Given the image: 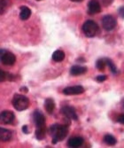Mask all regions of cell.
Segmentation results:
<instances>
[{
    "mask_svg": "<svg viewBox=\"0 0 124 148\" xmlns=\"http://www.w3.org/2000/svg\"><path fill=\"white\" fill-rule=\"evenodd\" d=\"M104 142L108 145H114L117 143V140L112 135H106L104 137Z\"/></svg>",
    "mask_w": 124,
    "mask_h": 148,
    "instance_id": "d6986e66",
    "label": "cell"
},
{
    "mask_svg": "<svg viewBox=\"0 0 124 148\" xmlns=\"http://www.w3.org/2000/svg\"><path fill=\"white\" fill-rule=\"evenodd\" d=\"M87 72V68L86 66H73L70 69V74L74 76L80 75L82 74H85Z\"/></svg>",
    "mask_w": 124,
    "mask_h": 148,
    "instance_id": "7c38bea8",
    "label": "cell"
},
{
    "mask_svg": "<svg viewBox=\"0 0 124 148\" xmlns=\"http://www.w3.org/2000/svg\"><path fill=\"white\" fill-rule=\"evenodd\" d=\"M12 106L17 111H23L29 108L30 105L29 99H27L26 96L21 95V94H15L14 97L12 99Z\"/></svg>",
    "mask_w": 124,
    "mask_h": 148,
    "instance_id": "7a4b0ae2",
    "label": "cell"
},
{
    "mask_svg": "<svg viewBox=\"0 0 124 148\" xmlns=\"http://www.w3.org/2000/svg\"><path fill=\"white\" fill-rule=\"evenodd\" d=\"M70 1H72V2H82V1H84V0H70Z\"/></svg>",
    "mask_w": 124,
    "mask_h": 148,
    "instance_id": "83f0119b",
    "label": "cell"
},
{
    "mask_svg": "<svg viewBox=\"0 0 124 148\" xmlns=\"http://www.w3.org/2000/svg\"><path fill=\"white\" fill-rule=\"evenodd\" d=\"M61 113L69 120H77L78 116L76 114L75 109L73 106H65L61 108Z\"/></svg>",
    "mask_w": 124,
    "mask_h": 148,
    "instance_id": "52a82bcc",
    "label": "cell"
},
{
    "mask_svg": "<svg viewBox=\"0 0 124 148\" xmlns=\"http://www.w3.org/2000/svg\"><path fill=\"white\" fill-rule=\"evenodd\" d=\"M31 15V10L27 6H21V12H20V18L22 21L27 20Z\"/></svg>",
    "mask_w": 124,
    "mask_h": 148,
    "instance_id": "9a60e30c",
    "label": "cell"
},
{
    "mask_svg": "<svg viewBox=\"0 0 124 148\" xmlns=\"http://www.w3.org/2000/svg\"><path fill=\"white\" fill-rule=\"evenodd\" d=\"M107 79V76L105 75H99L96 77V81H98L99 83H102L104 82V81H106Z\"/></svg>",
    "mask_w": 124,
    "mask_h": 148,
    "instance_id": "7402d4cb",
    "label": "cell"
},
{
    "mask_svg": "<svg viewBox=\"0 0 124 148\" xmlns=\"http://www.w3.org/2000/svg\"><path fill=\"white\" fill-rule=\"evenodd\" d=\"M15 115L12 111L5 110L1 113V122L4 124H11L14 122Z\"/></svg>",
    "mask_w": 124,
    "mask_h": 148,
    "instance_id": "9c48e42d",
    "label": "cell"
},
{
    "mask_svg": "<svg viewBox=\"0 0 124 148\" xmlns=\"http://www.w3.org/2000/svg\"><path fill=\"white\" fill-rule=\"evenodd\" d=\"M118 13H119V16L122 19H124V6H121L119 8L118 10Z\"/></svg>",
    "mask_w": 124,
    "mask_h": 148,
    "instance_id": "cb8c5ba5",
    "label": "cell"
},
{
    "mask_svg": "<svg viewBox=\"0 0 124 148\" xmlns=\"http://www.w3.org/2000/svg\"><path fill=\"white\" fill-rule=\"evenodd\" d=\"M106 66H107L106 59H99L96 61V68L100 71H104Z\"/></svg>",
    "mask_w": 124,
    "mask_h": 148,
    "instance_id": "ac0fdd59",
    "label": "cell"
},
{
    "mask_svg": "<svg viewBox=\"0 0 124 148\" xmlns=\"http://www.w3.org/2000/svg\"><path fill=\"white\" fill-rule=\"evenodd\" d=\"M106 61H107V66L110 68V69H111L112 73L116 74L117 73V68H116V66L114 64V62L109 59H106Z\"/></svg>",
    "mask_w": 124,
    "mask_h": 148,
    "instance_id": "44dd1931",
    "label": "cell"
},
{
    "mask_svg": "<svg viewBox=\"0 0 124 148\" xmlns=\"http://www.w3.org/2000/svg\"><path fill=\"white\" fill-rule=\"evenodd\" d=\"M50 135L52 138V144H57L60 141H62L67 135L68 129L67 126L63 124H52L50 129Z\"/></svg>",
    "mask_w": 124,
    "mask_h": 148,
    "instance_id": "6da1fadb",
    "label": "cell"
},
{
    "mask_svg": "<svg viewBox=\"0 0 124 148\" xmlns=\"http://www.w3.org/2000/svg\"><path fill=\"white\" fill-rule=\"evenodd\" d=\"M1 61L4 65L12 66V65L15 64L16 57L13 53H12L8 51L2 50L1 51Z\"/></svg>",
    "mask_w": 124,
    "mask_h": 148,
    "instance_id": "277c9868",
    "label": "cell"
},
{
    "mask_svg": "<svg viewBox=\"0 0 124 148\" xmlns=\"http://www.w3.org/2000/svg\"><path fill=\"white\" fill-rule=\"evenodd\" d=\"M65 59V52L63 51H55L52 54V60L56 62H61Z\"/></svg>",
    "mask_w": 124,
    "mask_h": 148,
    "instance_id": "e0dca14e",
    "label": "cell"
},
{
    "mask_svg": "<svg viewBox=\"0 0 124 148\" xmlns=\"http://www.w3.org/2000/svg\"><path fill=\"white\" fill-rule=\"evenodd\" d=\"M84 92V88L81 85L66 87L63 90V93L65 95H79Z\"/></svg>",
    "mask_w": 124,
    "mask_h": 148,
    "instance_id": "ba28073f",
    "label": "cell"
},
{
    "mask_svg": "<svg viewBox=\"0 0 124 148\" xmlns=\"http://www.w3.org/2000/svg\"><path fill=\"white\" fill-rule=\"evenodd\" d=\"M10 5V0H1V10L3 11L4 6H8Z\"/></svg>",
    "mask_w": 124,
    "mask_h": 148,
    "instance_id": "603a6c76",
    "label": "cell"
},
{
    "mask_svg": "<svg viewBox=\"0 0 124 148\" xmlns=\"http://www.w3.org/2000/svg\"><path fill=\"white\" fill-rule=\"evenodd\" d=\"M0 138L3 142L9 141L12 138V131L7 129L1 128V130H0Z\"/></svg>",
    "mask_w": 124,
    "mask_h": 148,
    "instance_id": "5bb4252c",
    "label": "cell"
},
{
    "mask_svg": "<svg viewBox=\"0 0 124 148\" xmlns=\"http://www.w3.org/2000/svg\"><path fill=\"white\" fill-rule=\"evenodd\" d=\"M22 131H23L25 134H29V129H27V125H24V126L22 127Z\"/></svg>",
    "mask_w": 124,
    "mask_h": 148,
    "instance_id": "4316f807",
    "label": "cell"
},
{
    "mask_svg": "<svg viewBox=\"0 0 124 148\" xmlns=\"http://www.w3.org/2000/svg\"><path fill=\"white\" fill-rule=\"evenodd\" d=\"M54 108H55V103H54V100L51 98L49 99H46L45 101V111L49 114H51L54 111Z\"/></svg>",
    "mask_w": 124,
    "mask_h": 148,
    "instance_id": "4fadbf2b",
    "label": "cell"
},
{
    "mask_svg": "<svg viewBox=\"0 0 124 148\" xmlns=\"http://www.w3.org/2000/svg\"><path fill=\"white\" fill-rule=\"evenodd\" d=\"M1 82H5V81H12L13 80V75L7 73V72H5L3 70H1Z\"/></svg>",
    "mask_w": 124,
    "mask_h": 148,
    "instance_id": "ffe728a7",
    "label": "cell"
},
{
    "mask_svg": "<svg viewBox=\"0 0 124 148\" xmlns=\"http://www.w3.org/2000/svg\"><path fill=\"white\" fill-rule=\"evenodd\" d=\"M33 121L36 128L45 127V117L44 114L39 111L36 110L33 114Z\"/></svg>",
    "mask_w": 124,
    "mask_h": 148,
    "instance_id": "8992f818",
    "label": "cell"
},
{
    "mask_svg": "<svg viewBox=\"0 0 124 148\" xmlns=\"http://www.w3.org/2000/svg\"><path fill=\"white\" fill-rule=\"evenodd\" d=\"M113 1H114V0H101V2H102V4H103L104 6L110 5L113 3Z\"/></svg>",
    "mask_w": 124,
    "mask_h": 148,
    "instance_id": "d4e9b609",
    "label": "cell"
},
{
    "mask_svg": "<svg viewBox=\"0 0 124 148\" xmlns=\"http://www.w3.org/2000/svg\"><path fill=\"white\" fill-rule=\"evenodd\" d=\"M84 140L81 137H73L67 141V145L71 148H77L82 145Z\"/></svg>",
    "mask_w": 124,
    "mask_h": 148,
    "instance_id": "8fae6325",
    "label": "cell"
},
{
    "mask_svg": "<svg viewBox=\"0 0 124 148\" xmlns=\"http://www.w3.org/2000/svg\"><path fill=\"white\" fill-rule=\"evenodd\" d=\"M117 22L112 15H106L102 19V26L105 30L110 31L115 28Z\"/></svg>",
    "mask_w": 124,
    "mask_h": 148,
    "instance_id": "5b68a950",
    "label": "cell"
},
{
    "mask_svg": "<svg viewBox=\"0 0 124 148\" xmlns=\"http://www.w3.org/2000/svg\"><path fill=\"white\" fill-rule=\"evenodd\" d=\"M88 12L90 14H96L101 12V6L98 0H90L88 3Z\"/></svg>",
    "mask_w": 124,
    "mask_h": 148,
    "instance_id": "30bf717a",
    "label": "cell"
},
{
    "mask_svg": "<svg viewBox=\"0 0 124 148\" xmlns=\"http://www.w3.org/2000/svg\"><path fill=\"white\" fill-rule=\"evenodd\" d=\"M82 30L86 36L88 37H93L97 35L99 31V26L93 21H87L82 25Z\"/></svg>",
    "mask_w": 124,
    "mask_h": 148,
    "instance_id": "3957f363",
    "label": "cell"
},
{
    "mask_svg": "<svg viewBox=\"0 0 124 148\" xmlns=\"http://www.w3.org/2000/svg\"><path fill=\"white\" fill-rule=\"evenodd\" d=\"M47 133V129L46 126L45 127H41V128H36V138L38 140H43Z\"/></svg>",
    "mask_w": 124,
    "mask_h": 148,
    "instance_id": "2e32d148",
    "label": "cell"
},
{
    "mask_svg": "<svg viewBox=\"0 0 124 148\" xmlns=\"http://www.w3.org/2000/svg\"><path fill=\"white\" fill-rule=\"evenodd\" d=\"M117 122L120 123H121V124H124V114H121V115L118 116Z\"/></svg>",
    "mask_w": 124,
    "mask_h": 148,
    "instance_id": "484cf974",
    "label": "cell"
},
{
    "mask_svg": "<svg viewBox=\"0 0 124 148\" xmlns=\"http://www.w3.org/2000/svg\"><path fill=\"white\" fill-rule=\"evenodd\" d=\"M36 1H41V0H36Z\"/></svg>",
    "mask_w": 124,
    "mask_h": 148,
    "instance_id": "f1b7e54d",
    "label": "cell"
}]
</instances>
